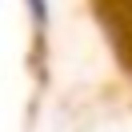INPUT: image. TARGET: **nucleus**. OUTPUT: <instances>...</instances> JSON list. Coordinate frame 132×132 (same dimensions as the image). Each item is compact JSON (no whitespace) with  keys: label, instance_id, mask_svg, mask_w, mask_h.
<instances>
[{"label":"nucleus","instance_id":"1","mask_svg":"<svg viewBox=\"0 0 132 132\" xmlns=\"http://www.w3.org/2000/svg\"><path fill=\"white\" fill-rule=\"evenodd\" d=\"M32 4V16H36V24H44V0H28Z\"/></svg>","mask_w":132,"mask_h":132}]
</instances>
